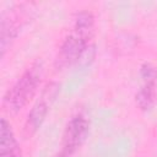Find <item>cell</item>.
<instances>
[{
  "label": "cell",
  "instance_id": "1",
  "mask_svg": "<svg viewBox=\"0 0 157 157\" xmlns=\"http://www.w3.org/2000/svg\"><path fill=\"white\" fill-rule=\"evenodd\" d=\"M94 16L91 11H80L75 15L72 31L61 42L55 56V67L65 69L81 60L93 50Z\"/></svg>",
  "mask_w": 157,
  "mask_h": 157
},
{
  "label": "cell",
  "instance_id": "3",
  "mask_svg": "<svg viewBox=\"0 0 157 157\" xmlns=\"http://www.w3.org/2000/svg\"><path fill=\"white\" fill-rule=\"evenodd\" d=\"M59 90H60V85L58 82H49L45 85L39 99L34 103V105L32 107V109L27 115L23 129L26 139L33 136L39 130V128L45 120V117L50 109L52 103L54 102V99L59 93Z\"/></svg>",
  "mask_w": 157,
  "mask_h": 157
},
{
  "label": "cell",
  "instance_id": "7",
  "mask_svg": "<svg viewBox=\"0 0 157 157\" xmlns=\"http://www.w3.org/2000/svg\"><path fill=\"white\" fill-rule=\"evenodd\" d=\"M58 157H59V156H58Z\"/></svg>",
  "mask_w": 157,
  "mask_h": 157
},
{
  "label": "cell",
  "instance_id": "2",
  "mask_svg": "<svg viewBox=\"0 0 157 157\" xmlns=\"http://www.w3.org/2000/svg\"><path fill=\"white\" fill-rule=\"evenodd\" d=\"M42 75H43L42 63L34 61L6 91L4 96L5 107L12 113H17L21 109H23L28 104V102L34 97L39 87Z\"/></svg>",
  "mask_w": 157,
  "mask_h": 157
},
{
  "label": "cell",
  "instance_id": "4",
  "mask_svg": "<svg viewBox=\"0 0 157 157\" xmlns=\"http://www.w3.org/2000/svg\"><path fill=\"white\" fill-rule=\"evenodd\" d=\"M90 131V121L85 114L77 113L70 118L67 121L63 140H61V151L59 157H71L86 141Z\"/></svg>",
  "mask_w": 157,
  "mask_h": 157
},
{
  "label": "cell",
  "instance_id": "5",
  "mask_svg": "<svg viewBox=\"0 0 157 157\" xmlns=\"http://www.w3.org/2000/svg\"><path fill=\"white\" fill-rule=\"evenodd\" d=\"M141 86L135 94V101L141 110H150L157 96V70L150 63H144L140 66Z\"/></svg>",
  "mask_w": 157,
  "mask_h": 157
},
{
  "label": "cell",
  "instance_id": "6",
  "mask_svg": "<svg viewBox=\"0 0 157 157\" xmlns=\"http://www.w3.org/2000/svg\"><path fill=\"white\" fill-rule=\"evenodd\" d=\"M0 136V157H22V151L12 126L5 118H1Z\"/></svg>",
  "mask_w": 157,
  "mask_h": 157
}]
</instances>
